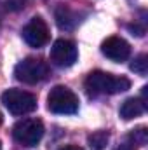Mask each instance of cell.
I'll list each match as a JSON object with an SVG mask.
<instances>
[{"instance_id": "1", "label": "cell", "mask_w": 148, "mask_h": 150, "mask_svg": "<svg viewBox=\"0 0 148 150\" xmlns=\"http://www.w3.org/2000/svg\"><path fill=\"white\" fill-rule=\"evenodd\" d=\"M131 87V80L125 77H117V75L106 74L101 70L91 72L85 79V89L92 96L99 94H117L124 93Z\"/></svg>"}, {"instance_id": "2", "label": "cell", "mask_w": 148, "mask_h": 150, "mask_svg": "<svg viewBox=\"0 0 148 150\" xmlns=\"http://www.w3.org/2000/svg\"><path fill=\"white\" fill-rule=\"evenodd\" d=\"M47 108L58 115H72L78 110V96L65 86H56L47 96Z\"/></svg>"}, {"instance_id": "3", "label": "cell", "mask_w": 148, "mask_h": 150, "mask_svg": "<svg viewBox=\"0 0 148 150\" xmlns=\"http://www.w3.org/2000/svg\"><path fill=\"white\" fill-rule=\"evenodd\" d=\"M2 103L12 115H26L37 108V98L23 89H7L2 94Z\"/></svg>"}, {"instance_id": "4", "label": "cell", "mask_w": 148, "mask_h": 150, "mask_svg": "<svg viewBox=\"0 0 148 150\" xmlns=\"http://www.w3.org/2000/svg\"><path fill=\"white\" fill-rule=\"evenodd\" d=\"M12 136L23 147H35L44 136V124L40 119H23L14 124Z\"/></svg>"}, {"instance_id": "5", "label": "cell", "mask_w": 148, "mask_h": 150, "mask_svg": "<svg viewBox=\"0 0 148 150\" xmlns=\"http://www.w3.org/2000/svg\"><path fill=\"white\" fill-rule=\"evenodd\" d=\"M49 75L47 65L38 58H26L14 68V77L23 84H38Z\"/></svg>"}, {"instance_id": "6", "label": "cell", "mask_w": 148, "mask_h": 150, "mask_svg": "<svg viewBox=\"0 0 148 150\" xmlns=\"http://www.w3.org/2000/svg\"><path fill=\"white\" fill-rule=\"evenodd\" d=\"M51 61L56 65V67H61V68H66V67H72L77 58H78V51L75 47V44L72 40H66V38H59L52 44L51 47V54H49Z\"/></svg>"}, {"instance_id": "7", "label": "cell", "mask_w": 148, "mask_h": 150, "mask_svg": "<svg viewBox=\"0 0 148 150\" xmlns=\"http://www.w3.org/2000/svg\"><path fill=\"white\" fill-rule=\"evenodd\" d=\"M23 35V40L32 45V47H42L47 44L49 40V28H47V23L40 18V16H35L28 21V25L23 28L21 32Z\"/></svg>"}, {"instance_id": "8", "label": "cell", "mask_w": 148, "mask_h": 150, "mask_svg": "<svg viewBox=\"0 0 148 150\" xmlns=\"http://www.w3.org/2000/svg\"><path fill=\"white\" fill-rule=\"evenodd\" d=\"M101 52L115 63H122L131 56V45L122 37H108L101 44Z\"/></svg>"}, {"instance_id": "9", "label": "cell", "mask_w": 148, "mask_h": 150, "mask_svg": "<svg viewBox=\"0 0 148 150\" xmlns=\"http://www.w3.org/2000/svg\"><path fill=\"white\" fill-rule=\"evenodd\" d=\"M147 110V103L140 98H129L122 103L120 107V117L124 120H131L134 117H140L141 113H145Z\"/></svg>"}, {"instance_id": "10", "label": "cell", "mask_w": 148, "mask_h": 150, "mask_svg": "<svg viewBox=\"0 0 148 150\" xmlns=\"http://www.w3.org/2000/svg\"><path fill=\"white\" fill-rule=\"evenodd\" d=\"M56 21H58V26L63 30H72L77 23V19H73V12L68 7H59L56 11Z\"/></svg>"}, {"instance_id": "11", "label": "cell", "mask_w": 148, "mask_h": 150, "mask_svg": "<svg viewBox=\"0 0 148 150\" xmlns=\"http://www.w3.org/2000/svg\"><path fill=\"white\" fill-rule=\"evenodd\" d=\"M108 140H110V136L106 131H96V133L87 136V145L91 150H103L106 147Z\"/></svg>"}, {"instance_id": "12", "label": "cell", "mask_w": 148, "mask_h": 150, "mask_svg": "<svg viewBox=\"0 0 148 150\" xmlns=\"http://www.w3.org/2000/svg\"><path fill=\"white\" fill-rule=\"evenodd\" d=\"M131 70H132L134 74L145 77L147 72H148V56L147 54H140V56H136L134 61L131 63Z\"/></svg>"}, {"instance_id": "13", "label": "cell", "mask_w": 148, "mask_h": 150, "mask_svg": "<svg viewBox=\"0 0 148 150\" xmlns=\"http://www.w3.org/2000/svg\"><path fill=\"white\" fill-rule=\"evenodd\" d=\"M129 140H131V145L143 147V145L147 143V129H145V127L132 129V131H131V134H129Z\"/></svg>"}, {"instance_id": "14", "label": "cell", "mask_w": 148, "mask_h": 150, "mask_svg": "<svg viewBox=\"0 0 148 150\" xmlns=\"http://www.w3.org/2000/svg\"><path fill=\"white\" fill-rule=\"evenodd\" d=\"M59 150H82L80 147H75V145H66V147H61Z\"/></svg>"}, {"instance_id": "15", "label": "cell", "mask_w": 148, "mask_h": 150, "mask_svg": "<svg viewBox=\"0 0 148 150\" xmlns=\"http://www.w3.org/2000/svg\"><path fill=\"white\" fill-rule=\"evenodd\" d=\"M118 150H134V147H132V145L129 143V145H122V147H120Z\"/></svg>"}, {"instance_id": "16", "label": "cell", "mask_w": 148, "mask_h": 150, "mask_svg": "<svg viewBox=\"0 0 148 150\" xmlns=\"http://www.w3.org/2000/svg\"><path fill=\"white\" fill-rule=\"evenodd\" d=\"M0 124H2V115H0Z\"/></svg>"}, {"instance_id": "17", "label": "cell", "mask_w": 148, "mask_h": 150, "mask_svg": "<svg viewBox=\"0 0 148 150\" xmlns=\"http://www.w3.org/2000/svg\"><path fill=\"white\" fill-rule=\"evenodd\" d=\"M0 150H2V143H0Z\"/></svg>"}]
</instances>
